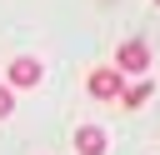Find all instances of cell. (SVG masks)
Listing matches in <instances>:
<instances>
[{
	"label": "cell",
	"mask_w": 160,
	"mask_h": 155,
	"mask_svg": "<svg viewBox=\"0 0 160 155\" xmlns=\"http://www.w3.org/2000/svg\"><path fill=\"white\" fill-rule=\"evenodd\" d=\"M90 95H95V100H120V95H125V75H120L115 65L90 70Z\"/></svg>",
	"instance_id": "3957f363"
},
{
	"label": "cell",
	"mask_w": 160,
	"mask_h": 155,
	"mask_svg": "<svg viewBox=\"0 0 160 155\" xmlns=\"http://www.w3.org/2000/svg\"><path fill=\"white\" fill-rule=\"evenodd\" d=\"M10 110H15V95H10V85H0V120H10Z\"/></svg>",
	"instance_id": "8992f818"
},
{
	"label": "cell",
	"mask_w": 160,
	"mask_h": 155,
	"mask_svg": "<svg viewBox=\"0 0 160 155\" xmlns=\"http://www.w3.org/2000/svg\"><path fill=\"white\" fill-rule=\"evenodd\" d=\"M115 70H120V75H145V70H150V45H145V40H125L120 55H115Z\"/></svg>",
	"instance_id": "6da1fadb"
},
{
	"label": "cell",
	"mask_w": 160,
	"mask_h": 155,
	"mask_svg": "<svg viewBox=\"0 0 160 155\" xmlns=\"http://www.w3.org/2000/svg\"><path fill=\"white\" fill-rule=\"evenodd\" d=\"M150 95H155V85H150V80H135V85H130V90H125L120 100H125V110H140V105H145Z\"/></svg>",
	"instance_id": "5b68a950"
},
{
	"label": "cell",
	"mask_w": 160,
	"mask_h": 155,
	"mask_svg": "<svg viewBox=\"0 0 160 155\" xmlns=\"http://www.w3.org/2000/svg\"><path fill=\"white\" fill-rule=\"evenodd\" d=\"M5 80H10L15 90H35V85L45 80V65H40L35 55H20V60H10V70H5Z\"/></svg>",
	"instance_id": "7a4b0ae2"
},
{
	"label": "cell",
	"mask_w": 160,
	"mask_h": 155,
	"mask_svg": "<svg viewBox=\"0 0 160 155\" xmlns=\"http://www.w3.org/2000/svg\"><path fill=\"white\" fill-rule=\"evenodd\" d=\"M155 5H160V0H155Z\"/></svg>",
	"instance_id": "52a82bcc"
},
{
	"label": "cell",
	"mask_w": 160,
	"mask_h": 155,
	"mask_svg": "<svg viewBox=\"0 0 160 155\" xmlns=\"http://www.w3.org/2000/svg\"><path fill=\"white\" fill-rule=\"evenodd\" d=\"M105 145H110V140H105L100 125H80V130H75V150H80V155H105Z\"/></svg>",
	"instance_id": "277c9868"
}]
</instances>
